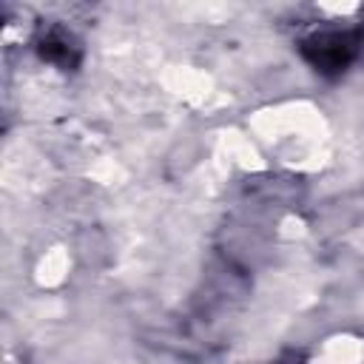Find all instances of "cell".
<instances>
[{
    "mask_svg": "<svg viewBox=\"0 0 364 364\" xmlns=\"http://www.w3.org/2000/svg\"><path fill=\"white\" fill-rule=\"evenodd\" d=\"M34 48H37V54H40L46 63L57 65L60 71H74V68L80 65V60H82L80 40H77L65 26H60V23L43 26V28L37 31V37H34Z\"/></svg>",
    "mask_w": 364,
    "mask_h": 364,
    "instance_id": "obj_2",
    "label": "cell"
},
{
    "mask_svg": "<svg viewBox=\"0 0 364 364\" xmlns=\"http://www.w3.org/2000/svg\"><path fill=\"white\" fill-rule=\"evenodd\" d=\"M299 51L318 74L333 77L347 71L364 51V11L344 26H318L307 31Z\"/></svg>",
    "mask_w": 364,
    "mask_h": 364,
    "instance_id": "obj_1",
    "label": "cell"
}]
</instances>
